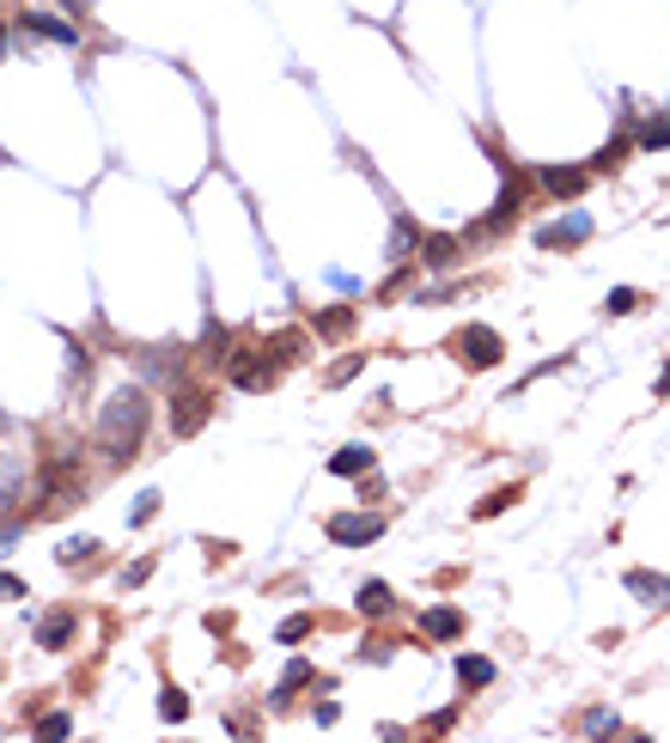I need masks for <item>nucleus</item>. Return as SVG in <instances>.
Returning a JSON list of instances; mask_svg holds the SVG:
<instances>
[{
	"label": "nucleus",
	"instance_id": "7",
	"mask_svg": "<svg viewBox=\"0 0 670 743\" xmlns=\"http://www.w3.org/2000/svg\"><path fill=\"white\" fill-rule=\"evenodd\" d=\"M592 232H597V226H592V214H567V220L537 226V244H542V250H579V244H585Z\"/></svg>",
	"mask_w": 670,
	"mask_h": 743
},
{
	"label": "nucleus",
	"instance_id": "24",
	"mask_svg": "<svg viewBox=\"0 0 670 743\" xmlns=\"http://www.w3.org/2000/svg\"><path fill=\"white\" fill-rule=\"evenodd\" d=\"M513 500H518V482H513V488H494V494H487L482 506H475V518H499V512L513 506Z\"/></svg>",
	"mask_w": 670,
	"mask_h": 743
},
{
	"label": "nucleus",
	"instance_id": "18",
	"mask_svg": "<svg viewBox=\"0 0 670 743\" xmlns=\"http://www.w3.org/2000/svg\"><path fill=\"white\" fill-rule=\"evenodd\" d=\"M354 603H360V615H378V622H384V615H396V598H391V586H378V579H366Z\"/></svg>",
	"mask_w": 670,
	"mask_h": 743
},
{
	"label": "nucleus",
	"instance_id": "13",
	"mask_svg": "<svg viewBox=\"0 0 670 743\" xmlns=\"http://www.w3.org/2000/svg\"><path fill=\"white\" fill-rule=\"evenodd\" d=\"M634 146H640V153H664V146H670V105L652 110V117H640V129H634Z\"/></svg>",
	"mask_w": 670,
	"mask_h": 743
},
{
	"label": "nucleus",
	"instance_id": "31",
	"mask_svg": "<svg viewBox=\"0 0 670 743\" xmlns=\"http://www.w3.org/2000/svg\"><path fill=\"white\" fill-rule=\"evenodd\" d=\"M585 731H592V737H604V731H622V719L616 713H585Z\"/></svg>",
	"mask_w": 670,
	"mask_h": 743
},
{
	"label": "nucleus",
	"instance_id": "25",
	"mask_svg": "<svg viewBox=\"0 0 670 743\" xmlns=\"http://www.w3.org/2000/svg\"><path fill=\"white\" fill-rule=\"evenodd\" d=\"M158 719H189V695L184 689H158Z\"/></svg>",
	"mask_w": 670,
	"mask_h": 743
},
{
	"label": "nucleus",
	"instance_id": "17",
	"mask_svg": "<svg viewBox=\"0 0 670 743\" xmlns=\"http://www.w3.org/2000/svg\"><path fill=\"white\" fill-rule=\"evenodd\" d=\"M628 153H634V129L622 122V134H616V141H609L597 159H585V165H592V177H597V171H622V159H628Z\"/></svg>",
	"mask_w": 670,
	"mask_h": 743
},
{
	"label": "nucleus",
	"instance_id": "3",
	"mask_svg": "<svg viewBox=\"0 0 670 743\" xmlns=\"http://www.w3.org/2000/svg\"><path fill=\"white\" fill-rule=\"evenodd\" d=\"M451 348H458V360L470 365V372H494L499 360H506V336L487 324H463L458 336H451Z\"/></svg>",
	"mask_w": 670,
	"mask_h": 743
},
{
	"label": "nucleus",
	"instance_id": "19",
	"mask_svg": "<svg viewBox=\"0 0 670 743\" xmlns=\"http://www.w3.org/2000/svg\"><path fill=\"white\" fill-rule=\"evenodd\" d=\"M458 682L463 689H487V682H494V665H487L482 653H463L458 658Z\"/></svg>",
	"mask_w": 670,
	"mask_h": 743
},
{
	"label": "nucleus",
	"instance_id": "10",
	"mask_svg": "<svg viewBox=\"0 0 670 743\" xmlns=\"http://www.w3.org/2000/svg\"><path fill=\"white\" fill-rule=\"evenodd\" d=\"M19 31H25V37H50V43H62V50L79 43V25H67V19H55V13H19Z\"/></svg>",
	"mask_w": 670,
	"mask_h": 743
},
{
	"label": "nucleus",
	"instance_id": "5",
	"mask_svg": "<svg viewBox=\"0 0 670 743\" xmlns=\"http://www.w3.org/2000/svg\"><path fill=\"white\" fill-rule=\"evenodd\" d=\"M323 536L329 543H342V548H366V543H378L384 536V512H336V518L323 524Z\"/></svg>",
	"mask_w": 670,
	"mask_h": 743
},
{
	"label": "nucleus",
	"instance_id": "8",
	"mask_svg": "<svg viewBox=\"0 0 670 743\" xmlns=\"http://www.w3.org/2000/svg\"><path fill=\"white\" fill-rule=\"evenodd\" d=\"M537 183H542V196L573 201V196H585V183H592V165H542Z\"/></svg>",
	"mask_w": 670,
	"mask_h": 743
},
{
	"label": "nucleus",
	"instance_id": "26",
	"mask_svg": "<svg viewBox=\"0 0 670 743\" xmlns=\"http://www.w3.org/2000/svg\"><path fill=\"white\" fill-rule=\"evenodd\" d=\"M305 634H311V615H287V622H281V646H299Z\"/></svg>",
	"mask_w": 670,
	"mask_h": 743
},
{
	"label": "nucleus",
	"instance_id": "6",
	"mask_svg": "<svg viewBox=\"0 0 670 743\" xmlns=\"http://www.w3.org/2000/svg\"><path fill=\"white\" fill-rule=\"evenodd\" d=\"M213 415V391H172V433L177 439H196Z\"/></svg>",
	"mask_w": 670,
	"mask_h": 743
},
{
	"label": "nucleus",
	"instance_id": "2",
	"mask_svg": "<svg viewBox=\"0 0 670 743\" xmlns=\"http://www.w3.org/2000/svg\"><path fill=\"white\" fill-rule=\"evenodd\" d=\"M281 372H287V365H281L268 348H238V353H226V384H232V391H275Z\"/></svg>",
	"mask_w": 670,
	"mask_h": 743
},
{
	"label": "nucleus",
	"instance_id": "28",
	"mask_svg": "<svg viewBox=\"0 0 670 743\" xmlns=\"http://www.w3.org/2000/svg\"><path fill=\"white\" fill-rule=\"evenodd\" d=\"M146 579H153V555H146V561H134V567H122V591L146 586Z\"/></svg>",
	"mask_w": 670,
	"mask_h": 743
},
{
	"label": "nucleus",
	"instance_id": "33",
	"mask_svg": "<svg viewBox=\"0 0 670 743\" xmlns=\"http://www.w3.org/2000/svg\"><path fill=\"white\" fill-rule=\"evenodd\" d=\"M652 391H658V396H670V365L658 372V384H652Z\"/></svg>",
	"mask_w": 670,
	"mask_h": 743
},
{
	"label": "nucleus",
	"instance_id": "15",
	"mask_svg": "<svg viewBox=\"0 0 670 743\" xmlns=\"http://www.w3.org/2000/svg\"><path fill=\"white\" fill-rule=\"evenodd\" d=\"M74 622H79L74 610H50V615H43V627H37L43 653H62V646H67V634H74Z\"/></svg>",
	"mask_w": 670,
	"mask_h": 743
},
{
	"label": "nucleus",
	"instance_id": "11",
	"mask_svg": "<svg viewBox=\"0 0 670 743\" xmlns=\"http://www.w3.org/2000/svg\"><path fill=\"white\" fill-rule=\"evenodd\" d=\"M628 591L646 603V610H670V579H664V573H646V567H634V573H628Z\"/></svg>",
	"mask_w": 670,
	"mask_h": 743
},
{
	"label": "nucleus",
	"instance_id": "9",
	"mask_svg": "<svg viewBox=\"0 0 670 743\" xmlns=\"http://www.w3.org/2000/svg\"><path fill=\"white\" fill-rule=\"evenodd\" d=\"M463 250H470V238H451V232H421V269L446 274L463 262Z\"/></svg>",
	"mask_w": 670,
	"mask_h": 743
},
{
	"label": "nucleus",
	"instance_id": "1",
	"mask_svg": "<svg viewBox=\"0 0 670 743\" xmlns=\"http://www.w3.org/2000/svg\"><path fill=\"white\" fill-rule=\"evenodd\" d=\"M146 427H153V403H146V391H141V384H122V391L98 408V451H105L110 463H122V457L141 451Z\"/></svg>",
	"mask_w": 670,
	"mask_h": 743
},
{
	"label": "nucleus",
	"instance_id": "4",
	"mask_svg": "<svg viewBox=\"0 0 670 743\" xmlns=\"http://www.w3.org/2000/svg\"><path fill=\"white\" fill-rule=\"evenodd\" d=\"M525 201H530L525 177H513V171H506V189H499V201H494V208H487V220H482V226H470V232H463V238H470V244H482V238H499V232H506V226L518 220V214H525Z\"/></svg>",
	"mask_w": 670,
	"mask_h": 743
},
{
	"label": "nucleus",
	"instance_id": "20",
	"mask_svg": "<svg viewBox=\"0 0 670 743\" xmlns=\"http://www.w3.org/2000/svg\"><path fill=\"white\" fill-rule=\"evenodd\" d=\"M305 682H311V665H305V658H293V665H287V682H281L275 695H268V707L281 713V707L293 701V689H305Z\"/></svg>",
	"mask_w": 670,
	"mask_h": 743
},
{
	"label": "nucleus",
	"instance_id": "27",
	"mask_svg": "<svg viewBox=\"0 0 670 743\" xmlns=\"http://www.w3.org/2000/svg\"><path fill=\"white\" fill-rule=\"evenodd\" d=\"M360 379V353H348V360L329 365V384H354Z\"/></svg>",
	"mask_w": 670,
	"mask_h": 743
},
{
	"label": "nucleus",
	"instance_id": "29",
	"mask_svg": "<svg viewBox=\"0 0 670 743\" xmlns=\"http://www.w3.org/2000/svg\"><path fill=\"white\" fill-rule=\"evenodd\" d=\"M37 731H43V737H67V731H74V719H67V713H43Z\"/></svg>",
	"mask_w": 670,
	"mask_h": 743
},
{
	"label": "nucleus",
	"instance_id": "32",
	"mask_svg": "<svg viewBox=\"0 0 670 743\" xmlns=\"http://www.w3.org/2000/svg\"><path fill=\"white\" fill-rule=\"evenodd\" d=\"M0 598H7V603H13V598H25V586H19L13 573H0Z\"/></svg>",
	"mask_w": 670,
	"mask_h": 743
},
{
	"label": "nucleus",
	"instance_id": "16",
	"mask_svg": "<svg viewBox=\"0 0 670 743\" xmlns=\"http://www.w3.org/2000/svg\"><path fill=\"white\" fill-rule=\"evenodd\" d=\"M263 348L275 353L281 365H299V360H305V348H311V336H305V329H281V336H268V341H263Z\"/></svg>",
	"mask_w": 670,
	"mask_h": 743
},
{
	"label": "nucleus",
	"instance_id": "23",
	"mask_svg": "<svg viewBox=\"0 0 670 743\" xmlns=\"http://www.w3.org/2000/svg\"><path fill=\"white\" fill-rule=\"evenodd\" d=\"M640 305H646L640 287H616V293L604 299V312H609V317H628V312H640Z\"/></svg>",
	"mask_w": 670,
	"mask_h": 743
},
{
	"label": "nucleus",
	"instance_id": "30",
	"mask_svg": "<svg viewBox=\"0 0 670 743\" xmlns=\"http://www.w3.org/2000/svg\"><path fill=\"white\" fill-rule=\"evenodd\" d=\"M153 518H158V494H141L134 512H129V524H153Z\"/></svg>",
	"mask_w": 670,
	"mask_h": 743
},
{
	"label": "nucleus",
	"instance_id": "21",
	"mask_svg": "<svg viewBox=\"0 0 670 743\" xmlns=\"http://www.w3.org/2000/svg\"><path fill=\"white\" fill-rule=\"evenodd\" d=\"M311 336H329V341L354 336V312H323V317H311Z\"/></svg>",
	"mask_w": 670,
	"mask_h": 743
},
{
	"label": "nucleus",
	"instance_id": "14",
	"mask_svg": "<svg viewBox=\"0 0 670 743\" xmlns=\"http://www.w3.org/2000/svg\"><path fill=\"white\" fill-rule=\"evenodd\" d=\"M372 470V445H342V451H336V457H329V476H348V482H360V476H366Z\"/></svg>",
	"mask_w": 670,
	"mask_h": 743
},
{
	"label": "nucleus",
	"instance_id": "12",
	"mask_svg": "<svg viewBox=\"0 0 670 743\" xmlns=\"http://www.w3.org/2000/svg\"><path fill=\"white\" fill-rule=\"evenodd\" d=\"M421 634L427 640H458L463 634V610H458V603H433V610H421Z\"/></svg>",
	"mask_w": 670,
	"mask_h": 743
},
{
	"label": "nucleus",
	"instance_id": "22",
	"mask_svg": "<svg viewBox=\"0 0 670 743\" xmlns=\"http://www.w3.org/2000/svg\"><path fill=\"white\" fill-rule=\"evenodd\" d=\"M92 555H98L92 536H67V543L55 548V561H62V567H79V561H92Z\"/></svg>",
	"mask_w": 670,
	"mask_h": 743
}]
</instances>
